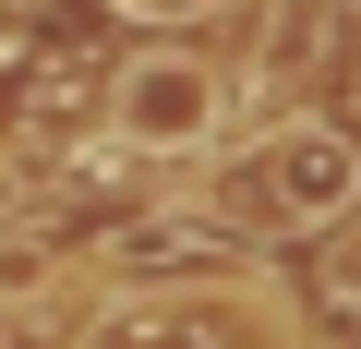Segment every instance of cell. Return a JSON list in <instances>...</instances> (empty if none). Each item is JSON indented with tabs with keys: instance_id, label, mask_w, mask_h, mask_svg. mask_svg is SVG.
I'll use <instances>...</instances> for the list:
<instances>
[{
	"instance_id": "cell-1",
	"label": "cell",
	"mask_w": 361,
	"mask_h": 349,
	"mask_svg": "<svg viewBox=\"0 0 361 349\" xmlns=\"http://www.w3.org/2000/svg\"><path fill=\"white\" fill-rule=\"evenodd\" d=\"M253 193V229H289V241H325V229H361V121L337 109H277L253 133V157L217 181V205Z\"/></svg>"
},
{
	"instance_id": "cell-2",
	"label": "cell",
	"mask_w": 361,
	"mask_h": 349,
	"mask_svg": "<svg viewBox=\"0 0 361 349\" xmlns=\"http://www.w3.org/2000/svg\"><path fill=\"white\" fill-rule=\"evenodd\" d=\"M97 109H109V133L133 145V157H217L229 145V109H241V85L205 61V49H180V37H145L109 85H97Z\"/></svg>"
},
{
	"instance_id": "cell-3",
	"label": "cell",
	"mask_w": 361,
	"mask_h": 349,
	"mask_svg": "<svg viewBox=\"0 0 361 349\" xmlns=\"http://www.w3.org/2000/svg\"><path fill=\"white\" fill-rule=\"evenodd\" d=\"M109 13H121L133 37H205V25L241 13V0H109Z\"/></svg>"
},
{
	"instance_id": "cell-4",
	"label": "cell",
	"mask_w": 361,
	"mask_h": 349,
	"mask_svg": "<svg viewBox=\"0 0 361 349\" xmlns=\"http://www.w3.org/2000/svg\"><path fill=\"white\" fill-rule=\"evenodd\" d=\"M37 217V169H25V145H0V229H25Z\"/></svg>"
},
{
	"instance_id": "cell-5",
	"label": "cell",
	"mask_w": 361,
	"mask_h": 349,
	"mask_svg": "<svg viewBox=\"0 0 361 349\" xmlns=\"http://www.w3.org/2000/svg\"><path fill=\"white\" fill-rule=\"evenodd\" d=\"M349 13H361V0H349Z\"/></svg>"
}]
</instances>
